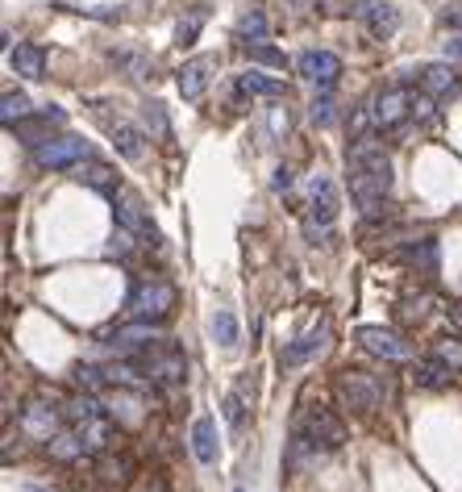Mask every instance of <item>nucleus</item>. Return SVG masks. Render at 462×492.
<instances>
[{
  "label": "nucleus",
  "instance_id": "4c0bfd02",
  "mask_svg": "<svg viewBox=\"0 0 462 492\" xmlns=\"http://www.w3.org/2000/svg\"><path fill=\"white\" fill-rule=\"evenodd\" d=\"M26 492H46V488H26Z\"/></svg>",
  "mask_w": 462,
  "mask_h": 492
},
{
  "label": "nucleus",
  "instance_id": "2f4dec72",
  "mask_svg": "<svg viewBox=\"0 0 462 492\" xmlns=\"http://www.w3.org/2000/svg\"><path fill=\"white\" fill-rule=\"evenodd\" d=\"M109 380V371H100V368H75V384L80 388H92V393H100V384Z\"/></svg>",
  "mask_w": 462,
  "mask_h": 492
},
{
  "label": "nucleus",
  "instance_id": "6ab92c4d",
  "mask_svg": "<svg viewBox=\"0 0 462 492\" xmlns=\"http://www.w3.org/2000/svg\"><path fill=\"white\" fill-rule=\"evenodd\" d=\"M412 380L421 384V388H450V380H454V368H450L446 359H417V368H412Z\"/></svg>",
  "mask_w": 462,
  "mask_h": 492
},
{
  "label": "nucleus",
  "instance_id": "9d476101",
  "mask_svg": "<svg viewBox=\"0 0 462 492\" xmlns=\"http://www.w3.org/2000/svg\"><path fill=\"white\" fill-rule=\"evenodd\" d=\"M358 346L371 351V355L380 359H408V342L395 334V329H383V326H358Z\"/></svg>",
  "mask_w": 462,
  "mask_h": 492
},
{
  "label": "nucleus",
  "instance_id": "f704fd0d",
  "mask_svg": "<svg viewBox=\"0 0 462 492\" xmlns=\"http://www.w3.org/2000/svg\"><path fill=\"white\" fill-rule=\"evenodd\" d=\"M446 55H450V59H462V34H458V38H450V42H446Z\"/></svg>",
  "mask_w": 462,
  "mask_h": 492
},
{
  "label": "nucleus",
  "instance_id": "c756f323",
  "mask_svg": "<svg viewBox=\"0 0 462 492\" xmlns=\"http://www.w3.org/2000/svg\"><path fill=\"white\" fill-rule=\"evenodd\" d=\"M238 29H242V38L262 42V38H267V17H262V13H246L242 21H238Z\"/></svg>",
  "mask_w": 462,
  "mask_h": 492
},
{
  "label": "nucleus",
  "instance_id": "4be33fe9",
  "mask_svg": "<svg viewBox=\"0 0 462 492\" xmlns=\"http://www.w3.org/2000/svg\"><path fill=\"white\" fill-rule=\"evenodd\" d=\"M238 96H287V92H284V80L246 71V75H238Z\"/></svg>",
  "mask_w": 462,
  "mask_h": 492
},
{
  "label": "nucleus",
  "instance_id": "f03ea898",
  "mask_svg": "<svg viewBox=\"0 0 462 492\" xmlns=\"http://www.w3.org/2000/svg\"><path fill=\"white\" fill-rule=\"evenodd\" d=\"M176 309V288L159 280V275H137L134 288H129V297H125V313L134 317V321H163L171 317Z\"/></svg>",
  "mask_w": 462,
  "mask_h": 492
},
{
  "label": "nucleus",
  "instance_id": "0eeeda50",
  "mask_svg": "<svg viewBox=\"0 0 462 492\" xmlns=\"http://www.w3.org/2000/svg\"><path fill=\"white\" fill-rule=\"evenodd\" d=\"M213 71H217V55H196L188 59L184 67H179V96L184 100H204V92H208V83H213Z\"/></svg>",
  "mask_w": 462,
  "mask_h": 492
},
{
  "label": "nucleus",
  "instance_id": "f257e3e1",
  "mask_svg": "<svg viewBox=\"0 0 462 492\" xmlns=\"http://www.w3.org/2000/svg\"><path fill=\"white\" fill-rule=\"evenodd\" d=\"M346 167H350V196L358 213L367 221H380L388 218V209H392V159L383 151L380 138H354L350 147H346Z\"/></svg>",
  "mask_w": 462,
  "mask_h": 492
},
{
  "label": "nucleus",
  "instance_id": "b1692460",
  "mask_svg": "<svg viewBox=\"0 0 462 492\" xmlns=\"http://www.w3.org/2000/svg\"><path fill=\"white\" fill-rule=\"evenodd\" d=\"M142 125H146L154 138H163V142L171 138V122H167V109L159 100H146V105H142Z\"/></svg>",
  "mask_w": 462,
  "mask_h": 492
},
{
  "label": "nucleus",
  "instance_id": "423d86ee",
  "mask_svg": "<svg viewBox=\"0 0 462 492\" xmlns=\"http://www.w3.org/2000/svg\"><path fill=\"white\" fill-rule=\"evenodd\" d=\"M309 234L317 230H329L333 221H338V184L329 176H313V184H309Z\"/></svg>",
  "mask_w": 462,
  "mask_h": 492
},
{
  "label": "nucleus",
  "instance_id": "e433bc0d",
  "mask_svg": "<svg viewBox=\"0 0 462 492\" xmlns=\"http://www.w3.org/2000/svg\"><path fill=\"white\" fill-rule=\"evenodd\" d=\"M442 26H458L462 29V9H454V13H442Z\"/></svg>",
  "mask_w": 462,
  "mask_h": 492
},
{
  "label": "nucleus",
  "instance_id": "dca6fc26",
  "mask_svg": "<svg viewBox=\"0 0 462 492\" xmlns=\"http://www.w3.org/2000/svg\"><path fill=\"white\" fill-rule=\"evenodd\" d=\"M109 138H113V147H117V155L121 159H129V163H137L142 155H146V138H142V130H134V125H109Z\"/></svg>",
  "mask_w": 462,
  "mask_h": 492
},
{
  "label": "nucleus",
  "instance_id": "7c9ffc66",
  "mask_svg": "<svg viewBox=\"0 0 462 492\" xmlns=\"http://www.w3.org/2000/svg\"><path fill=\"white\" fill-rule=\"evenodd\" d=\"M221 409H225V422H230L233 430H242V425H246V405H242V397H238V393H230Z\"/></svg>",
  "mask_w": 462,
  "mask_h": 492
},
{
  "label": "nucleus",
  "instance_id": "f8f14e48",
  "mask_svg": "<svg viewBox=\"0 0 462 492\" xmlns=\"http://www.w3.org/2000/svg\"><path fill=\"white\" fill-rule=\"evenodd\" d=\"M55 125H67V113L59 109V105H51V109L42 113V117H26V122H17V125H9V130H13L17 138H21V142H26V147H42V142H46V130H55Z\"/></svg>",
  "mask_w": 462,
  "mask_h": 492
},
{
  "label": "nucleus",
  "instance_id": "f3484780",
  "mask_svg": "<svg viewBox=\"0 0 462 492\" xmlns=\"http://www.w3.org/2000/svg\"><path fill=\"white\" fill-rule=\"evenodd\" d=\"M421 88L429 96H450L458 88V71L450 67V63H425L421 67Z\"/></svg>",
  "mask_w": 462,
  "mask_h": 492
},
{
  "label": "nucleus",
  "instance_id": "a211bd4d",
  "mask_svg": "<svg viewBox=\"0 0 462 492\" xmlns=\"http://www.w3.org/2000/svg\"><path fill=\"white\" fill-rule=\"evenodd\" d=\"M437 255H442V250H437L434 238H421V242H412V246H404V250H400V259H404L412 272H421V275H434L437 272Z\"/></svg>",
  "mask_w": 462,
  "mask_h": 492
},
{
  "label": "nucleus",
  "instance_id": "1a4fd4ad",
  "mask_svg": "<svg viewBox=\"0 0 462 492\" xmlns=\"http://www.w3.org/2000/svg\"><path fill=\"white\" fill-rule=\"evenodd\" d=\"M296 71L309 83H317V88H333L341 75V59L333 55V51H304V55L296 59Z\"/></svg>",
  "mask_w": 462,
  "mask_h": 492
},
{
  "label": "nucleus",
  "instance_id": "9b49d317",
  "mask_svg": "<svg viewBox=\"0 0 462 492\" xmlns=\"http://www.w3.org/2000/svg\"><path fill=\"white\" fill-rule=\"evenodd\" d=\"M113 218H117L121 230L137 234V238H154V221H150V213L142 209V201L129 196V192H117V196H113Z\"/></svg>",
  "mask_w": 462,
  "mask_h": 492
},
{
  "label": "nucleus",
  "instance_id": "473e14b6",
  "mask_svg": "<svg viewBox=\"0 0 462 492\" xmlns=\"http://www.w3.org/2000/svg\"><path fill=\"white\" fill-rule=\"evenodd\" d=\"M271 130H275V134H287V130H292V117H287L284 105H275V109H271Z\"/></svg>",
  "mask_w": 462,
  "mask_h": 492
},
{
  "label": "nucleus",
  "instance_id": "412c9836",
  "mask_svg": "<svg viewBox=\"0 0 462 492\" xmlns=\"http://www.w3.org/2000/svg\"><path fill=\"white\" fill-rule=\"evenodd\" d=\"M21 425H26L29 434H38V438H51L59 434V413L55 409H42V405H26V413H21Z\"/></svg>",
  "mask_w": 462,
  "mask_h": 492
},
{
  "label": "nucleus",
  "instance_id": "bb28decb",
  "mask_svg": "<svg viewBox=\"0 0 462 492\" xmlns=\"http://www.w3.org/2000/svg\"><path fill=\"white\" fill-rule=\"evenodd\" d=\"M309 117H313V125H333L338 109H333V92H329V88H321V96L309 105Z\"/></svg>",
  "mask_w": 462,
  "mask_h": 492
},
{
  "label": "nucleus",
  "instance_id": "6e6552de",
  "mask_svg": "<svg viewBox=\"0 0 462 492\" xmlns=\"http://www.w3.org/2000/svg\"><path fill=\"white\" fill-rule=\"evenodd\" d=\"M371 113H375V125H380V130H395L404 117H412V92H408V88H383V92L371 100Z\"/></svg>",
  "mask_w": 462,
  "mask_h": 492
},
{
  "label": "nucleus",
  "instance_id": "2eb2a0df",
  "mask_svg": "<svg viewBox=\"0 0 462 492\" xmlns=\"http://www.w3.org/2000/svg\"><path fill=\"white\" fill-rule=\"evenodd\" d=\"M192 451H196V459L204 467L217 464V422L213 417H196V425H192Z\"/></svg>",
  "mask_w": 462,
  "mask_h": 492
},
{
  "label": "nucleus",
  "instance_id": "7ed1b4c3",
  "mask_svg": "<svg viewBox=\"0 0 462 492\" xmlns=\"http://www.w3.org/2000/svg\"><path fill=\"white\" fill-rule=\"evenodd\" d=\"M338 401L354 413L380 409L383 401H392V380L388 376H371V371H341L338 376Z\"/></svg>",
  "mask_w": 462,
  "mask_h": 492
},
{
  "label": "nucleus",
  "instance_id": "a878e982",
  "mask_svg": "<svg viewBox=\"0 0 462 492\" xmlns=\"http://www.w3.org/2000/svg\"><path fill=\"white\" fill-rule=\"evenodd\" d=\"M29 117V96L26 92H4V100H0V122L4 125H17Z\"/></svg>",
  "mask_w": 462,
  "mask_h": 492
},
{
  "label": "nucleus",
  "instance_id": "20e7f679",
  "mask_svg": "<svg viewBox=\"0 0 462 492\" xmlns=\"http://www.w3.org/2000/svg\"><path fill=\"white\" fill-rule=\"evenodd\" d=\"M296 438H304V442H309L317 455L341 451V447H346V425H341V417L333 409H325V405H313V409L300 413Z\"/></svg>",
  "mask_w": 462,
  "mask_h": 492
},
{
  "label": "nucleus",
  "instance_id": "c85d7f7f",
  "mask_svg": "<svg viewBox=\"0 0 462 492\" xmlns=\"http://www.w3.org/2000/svg\"><path fill=\"white\" fill-rule=\"evenodd\" d=\"M246 55L254 63H267V67H284V55L275 46H267V42H246Z\"/></svg>",
  "mask_w": 462,
  "mask_h": 492
},
{
  "label": "nucleus",
  "instance_id": "5701e85b",
  "mask_svg": "<svg viewBox=\"0 0 462 492\" xmlns=\"http://www.w3.org/2000/svg\"><path fill=\"white\" fill-rule=\"evenodd\" d=\"M204 21H208V9L204 4H196V9H188V17L176 26V42L179 46H192V42L200 38V29H204Z\"/></svg>",
  "mask_w": 462,
  "mask_h": 492
},
{
  "label": "nucleus",
  "instance_id": "393cba45",
  "mask_svg": "<svg viewBox=\"0 0 462 492\" xmlns=\"http://www.w3.org/2000/svg\"><path fill=\"white\" fill-rule=\"evenodd\" d=\"M208 329H213V338H217L221 346H238V317H233L230 309H217L213 321H208Z\"/></svg>",
  "mask_w": 462,
  "mask_h": 492
},
{
  "label": "nucleus",
  "instance_id": "4468645a",
  "mask_svg": "<svg viewBox=\"0 0 462 492\" xmlns=\"http://www.w3.org/2000/svg\"><path fill=\"white\" fill-rule=\"evenodd\" d=\"M9 67L17 75H26V80H42L46 75V55H42V46H34V42H21V46L9 51Z\"/></svg>",
  "mask_w": 462,
  "mask_h": 492
},
{
  "label": "nucleus",
  "instance_id": "cd10ccee",
  "mask_svg": "<svg viewBox=\"0 0 462 492\" xmlns=\"http://www.w3.org/2000/svg\"><path fill=\"white\" fill-rule=\"evenodd\" d=\"M80 179H88V184H92L96 192H105V196H117V192H121L117 188V179H113V171L109 167H100V163L88 167V176H80Z\"/></svg>",
  "mask_w": 462,
  "mask_h": 492
},
{
  "label": "nucleus",
  "instance_id": "72a5a7b5",
  "mask_svg": "<svg viewBox=\"0 0 462 492\" xmlns=\"http://www.w3.org/2000/svg\"><path fill=\"white\" fill-rule=\"evenodd\" d=\"M271 184H275V192H287V188H292V167H279Z\"/></svg>",
  "mask_w": 462,
  "mask_h": 492
},
{
  "label": "nucleus",
  "instance_id": "ddd939ff",
  "mask_svg": "<svg viewBox=\"0 0 462 492\" xmlns=\"http://www.w3.org/2000/svg\"><path fill=\"white\" fill-rule=\"evenodd\" d=\"M325 342H329V326L321 321V326H313L309 334H300V338L287 346V351H284V368H300V363H309L313 355L325 351Z\"/></svg>",
  "mask_w": 462,
  "mask_h": 492
},
{
  "label": "nucleus",
  "instance_id": "58836bf2",
  "mask_svg": "<svg viewBox=\"0 0 462 492\" xmlns=\"http://www.w3.org/2000/svg\"><path fill=\"white\" fill-rule=\"evenodd\" d=\"M238 492H242V488H238Z\"/></svg>",
  "mask_w": 462,
  "mask_h": 492
},
{
  "label": "nucleus",
  "instance_id": "c9c22d12",
  "mask_svg": "<svg viewBox=\"0 0 462 492\" xmlns=\"http://www.w3.org/2000/svg\"><path fill=\"white\" fill-rule=\"evenodd\" d=\"M450 326L462 334V305H450Z\"/></svg>",
  "mask_w": 462,
  "mask_h": 492
},
{
  "label": "nucleus",
  "instance_id": "aec40b11",
  "mask_svg": "<svg viewBox=\"0 0 462 492\" xmlns=\"http://www.w3.org/2000/svg\"><path fill=\"white\" fill-rule=\"evenodd\" d=\"M367 29L375 34V38H392L395 29H400V9L388 4V0H375V4L367 9Z\"/></svg>",
  "mask_w": 462,
  "mask_h": 492
},
{
  "label": "nucleus",
  "instance_id": "39448f33",
  "mask_svg": "<svg viewBox=\"0 0 462 492\" xmlns=\"http://www.w3.org/2000/svg\"><path fill=\"white\" fill-rule=\"evenodd\" d=\"M88 155H92V147L83 142V138H46L42 147H34V163L46 167V171H67V167H80L88 163Z\"/></svg>",
  "mask_w": 462,
  "mask_h": 492
}]
</instances>
